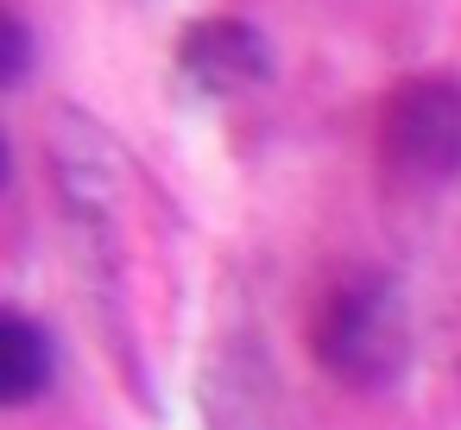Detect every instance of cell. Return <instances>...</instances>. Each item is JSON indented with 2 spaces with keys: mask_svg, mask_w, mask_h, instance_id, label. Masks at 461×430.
Masks as SVG:
<instances>
[{
  "mask_svg": "<svg viewBox=\"0 0 461 430\" xmlns=\"http://www.w3.org/2000/svg\"><path fill=\"white\" fill-rule=\"evenodd\" d=\"M310 361L348 392H392L411 367V297L379 266H341L303 316Z\"/></svg>",
  "mask_w": 461,
  "mask_h": 430,
  "instance_id": "obj_1",
  "label": "cell"
},
{
  "mask_svg": "<svg viewBox=\"0 0 461 430\" xmlns=\"http://www.w3.org/2000/svg\"><path fill=\"white\" fill-rule=\"evenodd\" d=\"M379 171L392 190L436 197L461 184V77L448 70H417L385 89L379 102Z\"/></svg>",
  "mask_w": 461,
  "mask_h": 430,
  "instance_id": "obj_2",
  "label": "cell"
},
{
  "mask_svg": "<svg viewBox=\"0 0 461 430\" xmlns=\"http://www.w3.org/2000/svg\"><path fill=\"white\" fill-rule=\"evenodd\" d=\"M171 58H177L184 89L209 96V102H240V96H253V89L272 83V45L240 14H203V20H190L177 32Z\"/></svg>",
  "mask_w": 461,
  "mask_h": 430,
  "instance_id": "obj_3",
  "label": "cell"
},
{
  "mask_svg": "<svg viewBox=\"0 0 461 430\" xmlns=\"http://www.w3.org/2000/svg\"><path fill=\"white\" fill-rule=\"evenodd\" d=\"M58 380V348H51V329L39 316H26L20 304L0 310V398L14 411L39 405Z\"/></svg>",
  "mask_w": 461,
  "mask_h": 430,
  "instance_id": "obj_4",
  "label": "cell"
},
{
  "mask_svg": "<svg viewBox=\"0 0 461 430\" xmlns=\"http://www.w3.org/2000/svg\"><path fill=\"white\" fill-rule=\"evenodd\" d=\"M26 77H32V26H26V14L14 7L7 26H0V83L20 89Z\"/></svg>",
  "mask_w": 461,
  "mask_h": 430,
  "instance_id": "obj_5",
  "label": "cell"
}]
</instances>
